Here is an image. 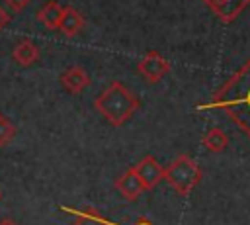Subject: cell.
I'll use <instances>...</instances> for the list:
<instances>
[{
	"label": "cell",
	"mask_w": 250,
	"mask_h": 225,
	"mask_svg": "<svg viewBox=\"0 0 250 225\" xmlns=\"http://www.w3.org/2000/svg\"><path fill=\"white\" fill-rule=\"evenodd\" d=\"M74 225H109V223L102 217L100 211L92 207H84L74 213Z\"/></svg>",
	"instance_id": "obj_13"
},
{
	"label": "cell",
	"mask_w": 250,
	"mask_h": 225,
	"mask_svg": "<svg viewBox=\"0 0 250 225\" xmlns=\"http://www.w3.org/2000/svg\"><path fill=\"white\" fill-rule=\"evenodd\" d=\"M0 225H18V223H16V221H12L10 217H6V219H2V221H0Z\"/></svg>",
	"instance_id": "obj_18"
},
{
	"label": "cell",
	"mask_w": 250,
	"mask_h": 225,
	"mask_svg": "<svg viewBox=\"0 0 250 225\" xmlns=\"http://www.w3.org/2000/svg\"><path fill=\"white\" fill-rule=\"evenodd\" d=\"M201 143H203V147H205L207 151H211V153H221V151H225V149L229 147V137H227V133H225L221 127H211V129L203 135Z\"/></svg>",
	"instance_id": "obj_12"
},
{
	"label": "cell",
	"mask_w": 250,
	"mask_h": 225,
	"mask_svg": "<svg viewBox=\"0 0 250 225\" xmlns=\"http://www.w3.org/2000/svg\"><path fill=\"white\" fill-rule=\"evenodd\" d=\"M137 72L148 80V82H158L170 72V63L156 51H148L139 63H137Z\"/></svg>",
	"instance_id": "obj_4"
},
{
	"label": "cell",
	"mask_w": 250,
	"mask_h": 225,
	"mask_svg": "<svg viewBox=\"0 0 250 225\" xmlns=\"http://www.w3.org/2000/svg\"><path fill=\"white\" fill-rule=\"evenodd\" d=\"M12 59H14L20 67H31V65L37 63V59H39V47H37L31 39L23 37V39H20V41L14 45Z\"/></svg>",
	"instance_id": "obj_10"
},
{
	"label": "cell",
	"mask_w": 250,
	"mask_h": 225,
	"mask_svg": "<svg viewBox=\"0 0 250 225\" xmlns=\"http://www.w3.org/2000/svg\"><path fill=\"white\" fill-rule=\"evenodd\" d=\"M164 180L180 194V196H189V192L199 184L201 180V168L197 162L188 157L180 155L176 157L166 168H164Z\"/></svg>",
	"instance_id": "obj_3"
},
{
	"label": "cell",
	"mask_w": 250,
	"mask_h": 225,
	"mask_svg": "<svg viewBox=\"0 0 250 225\" xmlns=\"http://www.w3.org/2000/svg\"><path fill=\"white\" fill-rule=\"evenodd\" d=\"M14 137H16V125L4 113H0V147H6Z\"/></svg>",
	"instance_id": "obj_14"
},
{
	"label": "cell",
	"mask_w": 250,
	"mask_h": 225,
	"mask_svg": "<svg viewBox=\"0 0 250 225\" xmlns=\"http://www.w3.org/2000/svg\"><path fill=\"white\" fill-rule=\"evenodd\" d=\"M133 225H154V223H152V221H148L146 217H139V219H137Z\"/></svg>",
	"instance_id": "obj_17"
},
{
	"label": "cell",
	"mask_w": 250,
	"mask_h": 225,
	"mask_svg": "<svg viewBox=\"0 0 250 225\" xmlns=\"http://www.w3.org/2000/svg\"><path fill=\"white\" fill-rule=\"evenodd\" d=\"M59 80H61V86L68 94H80L90 84V76L82 67H68L66 70L61 72Z\"/></svg>",
	"instance_id": "obj_7"
},
{
	"label": "cell",
	"mask_w": 250,
	"mask_h": 225,
	"mask_svg": "<svg viewBox=\"0 0 250 225\" xmlns=\"http://www.w3.org/2000/svg\"><path fill=\"white\" fill-rule=\"evenodd\" d=\"M197 110H221L250 139V59Z\"/></svg>",
	"instance_id": "obj_1"
},
{
	"label": "cell",
	"mask_w": 250,
	"mask_h": 225,
	"mask_svg": "<svg viewBox=\"0 0 250 225\" xmlns=\"http://www.w3.org/2000/svg\"><path fill=\"white\" fill-rule=\"evenodd\" d=\"M0 200H2V192H0Z\"/></svg>",
	"instance_id": "obj_19"
},
{
	"label": "cell",
	"mask_w": 250,
	"mask_h": 225,
	"mask_svg": "<svg viewBox=\"0 0 250 225\" xmlns=\"http://www.w3.org/2000/svg\"><path fill=\"white\" fill-rule=\"evenodd\" d=\"M10 18H12L10 12H8L4 6H0V29H4V27L10 23Z\"/></svg>",
	"instance_id": "obj_16"
},
{
	"label": "cell",
	"mask_w": 250,
	"mask_h": 225,
	"mask_svg": "<svg viewBox=\"0 0 250 225\" xmlns=\"http://www.w3.org/2000/svg\"><path fill=\"white\" fill-rule=\"evenodd\" d=\"M4 4L10 8L12 14H20V12L29 4V0H4Z\"/></svg>",
	"instance_id": "obj_15"
},
{
	"label": "cell",
	"mask_w": 250,
	"mask_h": 225,
	"mask_svg": "<svg viewBox=\"0 0 250 225\" xmlns=\"http://www.w3.org/2000/svg\"><path fill=\"white\" fill-rule=\"evenodd\" d=\"M94 108L115 127L129 121L141 108L139 98L121 82H111L94 100Z\"/></svg>",
	"instance_id": "obj_2"
},
{
	"label": "cell",
	"mask_w": 250,
	"mask_h": 225,
	"mask_svg": "<svg viewBox=\"0 0 250 225\" xmlns=\"http://www.w3.org/2000/svg\"><path fill=\"white\" fill-rule=\"evenodd\" d=\"M86 25V20L84 16L72 8V6H66L64 12H62V18H61V23H59V31L66 37H74L76 33H80Z\"/></svg>",
	"instance_id": "obj_9"
},
{
	"label": "cell",
	"mask_w": 250,
	"mask_h": 225,
	"mask_svg": "<svg viewBox=\"0 0 250 225\" xmlns=\"http://www.w3.org/2000/svg\"><path fill=\"white\" fill-rule=\"evenodd\" d=\"M135 172H137V176L141 178V182H143V186H145V190H152L162 178H164V168L156 162V158L154 157H150V155H146V157H143L135 166Z\"/></svg>",
	"instance_id": "obj_5"
},
{
	"label": "cell",
	"mask_w": 250,
	"mask_h": 225,
	"mask_svg": "<svg viewBox=\"0 0 250 225\" xmlns=\"http://www.w3.org/2000/svg\"><path fill=\"white\" fill-rule=\"evenodd\" d=\"M62 12H64V8H62L61 4H57L55 0H49L47 4H43V6L39 8V12L35 14V18H37V22L43 23L47 29H59Z\"/></svg>",
	"instance_id": "obj_11"
},
{
	"label": "cell",
	"mask_w": 250,
	"mask_h": 225,
	"mask_svg": "<svg viewBox=\"0 0 250 225\" xmlns=\"http://www.w3.org/2000/svg\"><path fill=\"white\" fill-rule=\"evenodd\" d=\"M205 4L213 10V14L221 22L230 23L242 14V10L250 4V0H207Z\"/></svg>",
	"instance_id": "obj_6"
},
{
	"label": "cell",
	"mask_w": 250,
	"mask_h": 225,
	"mask_svg": "<svg viewBox=\"0 0 250 225\" xmlns=\"http://www.w3.org/2000/svg\"><path fill=\"white\" fill-rule=\"evenodd\" d=\"M115 188L119 190V194L125 200H137L141 196V192H145V186H143L141 178L137 176L135 168H127L123 174H119L115 178Z\"/></svg>",
	"instance_id": "obj_8"
}]
</instances>
